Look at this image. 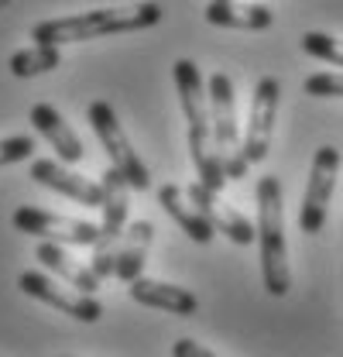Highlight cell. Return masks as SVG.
<instances>
[{
  "label": "cell",
  "instance_id": "23",
  "mask_svg": "<svg viewBox=\"0 0 343 357\" xmlns=\"http://www.w3.org/2000/svg\"><path fill=\"white\" fill-rule=\"evenodd\" d=\"M172 357H216V354L213 351H206L203 344H196V340L182 337V340H175V344H172Z\"/></svg>",
  "mask_w": 343,
  "mask_h": 357
},
{
  "label": "cell",
  "instance_id": "3",
  "mask_svg": "<svg viewBox=\"0 0 343 357\" xmlns=\"http://www.w3.org/2000/svg\"><path fill=\"white\" fill-rule=\"evenodd\" d=\"M257 244H261V282L264 292L282 299L292 289L289 251H285V213H282V182L275 176L257 178Z\"/></svg>",
  "mask_w": 343,
  "mask_h": 357
},
{
  "label": "cell",
  "instance_id": "20",
  "mask_svg": "<svg viewBox=\"0 0 343 357\" xmlns=\"http://www.w3.org/2000/svg\"><path fill=\"white\" fill-rule=\"evenodd\" d=\"M302 52L312 55V59H319V62H330V66L343 69V38H337V35L305 31V35H302Z\"/></svg>",
  "mask_w": 343,
  "mask_h": 357
},
{
  "label": "cell",
  "instance_id": "4",
  "mask_svg": "<svg viewBox=\"0 0 343 357\" xmlns=\"http://www.w3.org/2000/svg\"><path fill=\"white\" fill-rule=\"evenodd\" d=\"M210 96V124H213V148L220 158V169L227 182H241L247 176V158H244V137L237 124V93L234 79L227 73H213L206 83Z\"/></svg>",
  "mask_w": 343,
  "mask_h": 357
},
{
  "label": "cell",
  "instance_id": "22",
  "mask_svg": "<svg viewBox=\"0 0 343 357\" xmlns=\"http://www.w3.org/2000/svg\"><path fill=\"white\" fill-rule=\"evenodd\" d=\"M302 89L309 96H330V100H343V73H316L305 76Z\"/></svg>",
  "mask_w": 343,
  "mask_h": 357
},
{
  "label": "cell",
  "instance_id": "12",
  "mask_svg": "<svg viewBox=\"0 0 343 357\" xmlns=\"http://www.w3.org/2000/svg\"><path fill=\"white\" fill-rule=\"evenodd\" d=\"M31 178H35L38 185H45V189H52V192H62V196L83 203V206H100V203H103L100 182L79 176V172H69L62 162L35 158V162H31Z\"/></svg>",
  "mask_w": 343,
  "mask_h": 357
},
{
  "label": "cell",
  "instance_id": "10",
  "mask_svg": "<svg viewBox=\"0 0 343 357\" xmlns=\"http://www.w3.org/2000/svg\"><path fill=\"white\" fill-rule=\"evenodd\" d=\"M17 289H21L24 296H31V299L45 303V306H52V310L66 312V316H73V319H79V323H96V319L103 316V306H100L96 296L69 292V289H62L55 278H48V275H42V271H21Z\"/></svg>",
  "mask_w": 343,
  "mask_h": 357
},
{
  "label": "cell",
  "instance_id": "19",
  "mask_svg": "<svg viewBox=\"0 0 343 357\" xmlns=\"http://www.w3.org/2000/svg\"><path fill=\"white\" fill-rule=\"evenodd\" d=\"M62 62V52L55 45H31V48H21L7 59V69L17 76V79H31V76H42V73H52L59 69Z\"/></svg>",
  "mask_w": 343,
  "mask_h": 357
},
{
  "label": "cell",
  "instance_id": "8",
  "mask_svg": "<svg viewBox=\"0 0 343 357\" xmlns=\"http://www.w3.org/2000/svg\"><path fill=\"white\" fill-rule=\"evenodd\" d=\"M10 223L21 230V234H31L38 241L48 244H73V248H93L100 241V227L89 220H76V217H59V213H48L38 206H17Z\"/></svg>",
  "mask_w": 343,
  "mask_h": 357
},
{
  "label": "cell",
  "instance_id": "2",
  "mask_svg": "<svg viewBox=\"0 0 343 357\" xmlns=\"http://www.w3.org/2000/svg\"><path fill=\"white\" fill-rule=\"evenodd\" d=\"M172 76H175V89H178V107H182V117H185V128H189V155H192V165H196V176L206 189L223 192L227 176L220 169V158H216L213 148V124H210V96H206V83H203V73L192 59H178L172 66Z\"/></svg>",
  "mask_w": 343,
  "mask_h": 357
},
{
  "label": "cell",
  "instance_id": "15",
  "mask_svg": "<svg viewBox=\"0 0 343 357\" xmlns=\"http://www.w3.org/2000/svg\"><path fill=\"white\" fill-rule=\"evenodd\" d=\"M206 21L216 28H234V31H268L275 24V10L264 3H237V0H210L206 3Z\"/></svg>",
  "mask_w": 343,
  "mask_h": 357
},
{
  "label": "cell",
  "instance_id": "18",
  "mask_svg": "<svg viewBox=\"0 0 343 357\" xmlns=\"http://www.w3.org/2000/svg\"><path fill=\"white\" fill-rule=\"evenodd\" d=\"M35 258L42 261L52 275H59V278H66L73 289H79L83 296H96V289H100V278L93 275V268L83 265V261H76L62 244H48L42 241L38 248H35Z\"/></svg>",
  "mask_w": 343,
  "mask_h": 357
},
{
  "label": "cell",
  "instance_id": "21",
  "mask_svg": "<svg viewBox=\"0 0 343 357\" xmlns=\"http://www.w3.org/2000/svg\"><path fill=\"white\" fill-rule=\"evenodd\" d=\"M31 155H35V137H31V134H10V137H0V169H3V165L28 162Z\"/></svg>",
  "mask_w": 343,
  "mask_h": 357
},
{
  "label": "cell",
  "instance_id": "17",
  "mask_svg": "<svg viewBox=\"0 0 343 357\" xmlns=\"http://www.w3.org/2000/svg\"><path fill=\"white\" fill-rule=\"evenodd\" d=\"M158 206L169 213L172 220L178 223L185 234H189V241H196V244H210L216 237V230L206 223V217L189 203V196H185V189L182 185H172L165 182L162 189H158Z\"/></svg>",
  "mask_w": 343,
  "mask_h": 357
},
{
  "label": "cell",
  "instance_id": "13",
  "mask_svg": "<svg viewBox=\"0 0 343 357\" xmlns=\"http://www.w3.org/2000/svg\"><path fill=\"white\" fill-rule=\"evenodd\" d=\"M31 128L52 144V151L59 155L62 165H76V162H83L86 151H83L79 134L66 124V117H62L52 103H35V107H31Z\"/></svg>",
  "mask_w": 343,
  "mask_h": 357
},
{
  "label": "cell",
  "instance_id": "11",
  "mask_svg": "<svg viewBox=\"0 0 343 357\" xmlns=\"http://www.w3.org/2000/svg\"><path fill=\"white\" fill-rule=\"evenodd\" d=\"M185 196H189V203L206 217V223L213 227L216 234H223L230 244H241V248H247V244H254L257 241V227L241 210H234V206H227L223 199H220V192L213 189H206L203 182H192L189 189H185Z\"/></svg>",
  "mask_w": 343,
  "mask_h": 357
},
{
  "label": "cell",
  "instance_id": "6",
  "mask_svg": "<svg viewBox=\"0 0 343 357\" xmlns=\"http://www.w3.org/2000/svg\"><path fill=\"white\" fill-rule=\"evenodd\" d=\"M86 117H89V128L100 137V144H103V151H107V158H110V169H117V172L124 176V182H128L130 189H137V192L151 189V172H148V165L141 162V155L134 151V144H130V137L124 134V128H121L114 107H110L107 100H93V103L86 107Z\"/></svg>",
  "mask_w": 343,
  "mask_h": 357
},
{
  "label": "cell",
  "instance_id": "16",
  "mask_svg": "<svg viewBox=\"0 0 343 357\" xmlns=\"http://www.w3.org/2000/svg\"><path fill=\"white\" fill-rule=\"evenodd\" d=\"M155 241V223L151 220H134L128 223L121 244H117V261H114V278L121 282H137L141 271H144V258H148V248Z\"/></svg>",
  "mask_w": 343,
  "mask_h": 357
},
{
  "label": "cell",
  "instance_id": "14",
  "mask_svg": "<svg viewBox=\"0 0 343 357\" xmlns=\"http://www.w3.org/2000/svg\"><path fill=\"white\" fill-rule=\"evenodd\" d=\"M130 299L148 306V310H162L172 312V316H196L199 310V299L189 292V289H178V285H169V282H158V278H137L128 285Z\"/></svg>",
  "mask_w": 343,
  "mask_h": 357
},
{
  "label": "cell",
  "instance_id": "1",
  "mask_svg": "<svg viewBox=\"0 0 343 357\" xmlns=\"http://www.w3.org/2000/svg\"><path fill=\"white\" fill-rule=\"evenodd\" d=\"M162 7L158 3H128V7H96L83 14H69V17H52L38 21L31 28V42L35 45H73V42H93V38H107V35H130V31H144L155 28L162 21Z\"/></svg>",
  "mask_w": 343,
  "mask_h": 357
},
{
  "label": "cell",
  "instance_id": "7",
  "mask_svg": "<svg viewBox=\"0 0 343 357\" xmlns=\"http://www.w3.org/2000/svg\"><path fill=\"white\" fill-rule=\"evenodd\" d=\"M337 176H340V151L333 144H323L316 151V158H312L305 196H302V210H299L302 234H319L326 227V213H330V199H333V189H337Z\"/></svg>",
  "mask_w": 343,
  "mask_h": 357
},
{
  "label": "cell",
  "instance_id": "5",
  "mask_svg": "<svg viewBox=\"0 0 343 357\" xmlns=\"http://www.w3.org/2000/svg\"><path fill=\"white\" fill-rule=\"evenodd\" d=\"M100 189H103V203H100V241L93 244V275L103 282V278H114V261H117V244L128 230V210H130V185L124 182V176L117 169H107L100 176Z\"/></svg>",
  "mask_w": 343,
  "mask_h": 357
},
{
  "label": "cell",
  "instance_id": "9",
  "mask_svg": "<svg viewBox=\"0 0 343 357\" xmlns=\"http://www.w3.org/2000/svg\"><path fill=\"white\" fill-rule=\"evenodd\" d=\"M278 96L282 83L275 76H261L251 96V117H247V131H244V158L247 165H257L268 158L271 151V134H275V117H278Z\"/></svg>",
  "mask_w": 343,
  "mask_h": 357
}]
</instances>
